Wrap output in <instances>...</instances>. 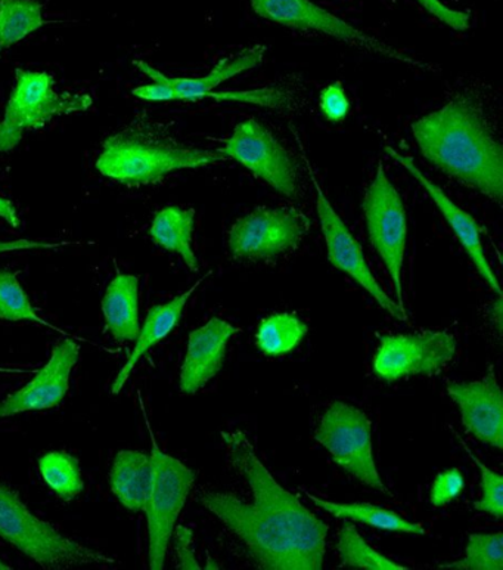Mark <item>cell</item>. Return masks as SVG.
Instances as JSON below:
<instances>
[{"instance_id": "5", "label": "cell", "mask_w": 503, "mask_h": 570, "mask_svg": "<svg viewBox=\"0 0 503 570\" xmlns=\"http://www.w3.org/2000/svg\"><path fill=\"white\" fill-rule=\"evenodd\" d=\"M152 476L144 513L148 528V568L165 569L167 550L183 513L185 502L193 490L197 473L183 461L175 459L158 446L151 428Z\"/></svg>"}, {"instance_id": "2", "label": "cell", "mask_w": 503, "mask_h": 570, "mask_svg": "<svg viewBox=\"0 0 503 570\" xmlns=\"http://www.w3.org/2000/svg\"><path fill=\"white\" fill-rule=\"evenodd\" d=\"M420 151L443 174L501 205L503 149L482 111L455 98L412 124Z\"/></svg>"}, {"instance_id": "4", "label": "cell", "mask_w": 503, "mask_h": 570, "mask_svg": "<svg viewBox=\"0 0 503 570\" xmlns=\"http://www.w3.org/2000/svg\"><path fill=\"white\" fill-rule=\"evenodd\" d=\"M0 538L42 569L108 568L117 560L63 535L31 513L11 487L0 483Z\"/></svg>"}, {"instance_id": "14", "label": "cell", "mask_w": 503, "mask_h": 570, "mask_svg": "<svg viewBox=\"0 0 503 570\" xmlns=\"http://www.w3.org/2000/svg\"><path fill=\"white\" fill-rule=\"evenodd\" d=\"M80 357V347L67 337L53 347L47 364L26 386L0 402V419L33 411L51 410L60 405L70 389L72 370Z\"/></svg>"}, {"instance_id": "26", "label": "cell", "mask_w": 503, "mask_h": 570, "mask_svg": "<svg viewBox=\"0 0 503 570\" xmlns=\"http://www.w3.org/2000/svg\"><path fill=\"white\" fill-rule=\"evenodd\" d=\"M45 26L38 0H0V51L20 43Z\"/></svg>"}, {"instance_id": "6", "label": "cell", "mask_w": 503, "mask_h": 570, "mask_svg": "<svg viewBox=\"0 0 503 570\" xmlns=\"http://www.w3.org/2000/svg\"><path fill=\"white\" fill-rule=\"evenodd\" d=\"M92 104L88 94H58L49 72L17 69L16 86L0 124V151L16 148L26 130L43 128L56 117L89 110Z\"/></svg>"}, {"instance_id": "21", "label": "cell", "mask_w": 503, "mask_h": 570, "mask_svg": "<svg viewBox=\"0 0 503 570\" xmlns=\"http://www.w3.org/2000/svg\"><path fill=\"white\" fill-rule=\"evenodd\" d=\"M151 456L138 450H121L112 460L110 488L117 501L131 513L144 511L151 485Z\"/></svg>"}, {"instance_id": "19", "label": "cell", "mask_w": 503, "mask_h": 570, "mask_svg": "<svg viewBox=\"0 0 503 570\" xmlns=\"http://www.w3.org/2000/svg\"><path fill=\"white\" fill-rule=\"evenodd\" d=\"M210 274L211 273H208L204 275L203 278H199L187 292L179 294V296L171 298L169 302L161 303V305L152 306L151 309H149L144 325H140L134 351L130 352L125 365L121 366L119 374L116 375L115 382H112V395H119V393L124 391L138 362L142 360L154 346L165 341V338L174 332L176 325H178L180 318H183L184 309L189 298L197 292V288L204 283V279L210 277Z\"/></svg>"}, {"instance_id": "29", "label": "cell", "mask_w": 503, "mask_h": 570, "mask_svg": "<svg viewBox=\"0 0 503 570\" xmlns=\"http://www.w3.org/2000/svg\"><path fill=\"white\" fill-rule=\"evenodd\" d=\"M438 569L502 570L503 535L496 533H471L464 559L444 563Z\"/></svg>"}, {"instance_id": "27", "label": "cell", "mask_w": 503, "mask_h": 570, "mask_svg": "<svg viewBox=\"0 0 503 570\" xmlns=\"http://www.w3.org/2000/svg\"><path fill=\"white\" fill-rule=\"evenodd\" d=\"M0 321L33 323L62 333L61 328L38 315L26 289L22 288L17 273H12V271H0Z\"/></svg>"}, {"instance_id": "12", "label": "cell", "mask_w": 503, "mask_h": 570, "mask_svg": "<svg viewBox=\"0 0 503 570\" xmlns=\"http://www.w3.org/2000/svg\"><path fill=\"white\" fill-rule=\"evenodd\" d=\"M300 144V142H298ZM302 148V145H300ZM303 160L306 163L307 174L314 185L316 191V209L317 217H319V225L322 235H324L326 255H328L329 264L335 269L348 275L361 288H364L375 302L378 303L381 309L387 312L389 316L398 321H406V312L394 302L381 284L375 278L373 271H371L368 262H366L364 248L347 225L344 224L342 216L337 214L331 205L329 198L326 197L324 189H322L319 180H317L314 167L307 160L305 153H303Z\"/></svg>"}, {"instance_id": "30", "label": "cell", "mask_w": 503, "mask_h": 570, "mask_svg": "<svg viewBox=\"0 0 503 570\" xmlns=\"http://www.w3.org/2000/svg\"><path fill=\"white\" fill-rule=\"evenodd\" d=\"M462 445H464L466 454H469L471 456V460L474 461L475 468L479 469L480 476H482V481H480V487H482V497H480V499L474 502V510L480 511V513L491 514L495 519H502V474L495 472V470H492L491 468H487V465L484 464L483 461L479 459V456H475L473 454V451H471L470 448L465 445V442H462Z\"/></svg>"}, {"instance_id": "35", "label": "cell", "mask_w": 503, "mask_h": 570, "mask_svg": "<svg viewBox=\"0 0 503 570\" xmlns=\"http://www.w3.org/2000/svg\"><path fill=\"white\" fill-rule=\"evenodd\" d=\"M131 95L136 98L144 99V101H178L175 90L160 80H152V83L138 86V88L131 90Z\"/></svg>"}, {"instance_id": "15", "label": "cell", "mask_w": 503, "mask_h": 570, "mask_svg": "<svg viewBox=\"0 0 503 570\" xmlns=\"http://www.w3.org/2000/svg\"><path fill=\"white\" fill-rule=\"evenodd\" d=\"M384 151L388 154L389 158L398 163L407 174L414 176L416 183L432 197L434 205L441 210L444 220L451 226L457 242H460L462 248H464L466 255L473 262L480 277L492 288V292H495L497 296H502L500 282H497V277L493 273L491 264H489L486 253H484L482 226L479 225V222L469 212L457 206L433 180H430L411 157L397 151L396 148L389 147V145H385Z\"/></svg>"}, {"instance_id": "3", "label": "cell", "mask_w": 503, "mask_h": 570, "mask_svg": "<svg viewBox=\"0 0 503 570\" xmlns=\"http://www.w3.org/2000/svg\"><path fill=\"white\" fill-rule=\"evenodd\" d=\"M221 161L225 157L219 151L187 147L152 120L136 117L102 142L95 167L106 178L136 188L160 183L174 171Z\"/></svg>"}, {"instance_id": "16", "label": "cell", "mask_w": 503, "mask_h": 570, "mask_svg": "<svg viewBox=\"0 0 503 570\" xmlns=\"http://www.w3.org/2000/svg\"><path fill=\"white\" fill-rule=\"evenodd\" d=\"M447 395L461 411L466 432L486 445L503 450V396L493 370L473 382H451Z\"/></svg>"}, {"instance_id": "32", "label": "cell", "mask_w": 503, "mask_h": 570, "mask_svg": "<svg viewBox=\"0 0 503 570\" xmlns=\"http://www.w3.org/2000/svg\"><path fill=\"white\" fill-rule=\"evenodd\" d=\"M351 107V99H348L342 81H334L322 89L319 95L320 112L331 124H339L346 119Z\"/></svg>"}, {"instance_id": "9", "label": "cell", "mask_w": 503, "mask_h": 570, "mask_svg": "<svg viewBox=\"0 0 503 570\" xmlns=\"http://www.w3.org/2000/svg\"><path fill=\"white\" fill-rule=\"evenodd\" d=\"M362 209L371 244L387 268L397 305L405 309L402 273L407 239L406 209L401 193L394 187L381 163L373 183L366 189Z\"/></svg>"}, {"instance_id": "34", "label": "cell", "mask_w": 503, "mask_h": 570, "mask_svg": "<svg viewBox=\"0 0 503 570\" xmlns=\"http://www.w3.org/2000/svg\"><path fill=\"white\" fill-rule=\"evenodd\" d=\"M175 551L178 559V569L199 570L197 558L194 551V532L187 527L175 528Z\"/></svg>"}, {"instance_id": "7", "label": "cell", "mask_w": 503, "mask_h": 570, "mask_svg": "<svg viewBox=\"0 0 503 570\" xmlns=\"http://www.w3.org/2000/svg\"><path fill=\"white\" fill-rule=\"evenodd\" d=\"M253 11L265 20L275 24L289 27V29L315 31L328 36L375 56L388 58V60L402 62V65L415 67L420 70H434L427 62L415 60L402 49L392 47L387 42L365 33L355 26L348 24L333 12L326 11L312 0H251Z\"/></svg>"}, {"instance_id": "39", "label": "cell", "mask_w": 503, "mask_h": 570, "mask_svg": "<svg viewBox=\"0 0 503 570\" xmlns=\"http://www.w3.org/2000/svg\"><path fill=\"white\" fill-rule=\"evenodd\" d=\"M12 568L9 567V564L3 563L2 560H0V570H11Z\"/></svg>"}, {"instance_id": "36", "label": "cell", "mask_w": 503, "mask_h": 570, "mask_svg": "<svg viewBox=\"0 0 503 570\" xmlns=\"http://www.w3.org/2000/svg\"><path fill=\"white\" fill-rule=\"evenodd\" d=\"M70 242H45V239H12V242H0V255L12 252L51 250L68 246Z\"/></svg>"}, {"instance_id": "25", "label": "cell", "mask_w": 503, "mask_h": 570, "mask_svg": "<svg viewBox=\"0 0 503 570\" xmlns=\"http://www.w3.org/2000/svg\"><path fill=\"white\" fill-rule=\"evenodd\" d=\"M38 469L43 482L58 499L70 502L85 491L80 461L67 451H49L40 456Z\"/></svg>"}, {"instance_id": "23", "label": "cell", "mask_w": 503, "mask_h": 570, "mask_svg": "<svg viewBox=\"0 0 503 570\" xmlns=\"http://www.w3.org/2000/svg\"><path fill=\"white\" fill-rule=\"evenodd\" d=\"M305 495L316 507L337 519L352 520V522L368 524L371 528L387 532L407 533V535H427L423 524L411 522L396 511L384 507L369 504V502H335L319 499L305 491Z\"/></svg>"}, {"instance_id": "13", "label": "cell", "mask_w": 503, "mask_h": 570, "mask_svg": "<svg viewBox=\"0 0 503 570\" xmlns=\"http://www.w3.org/2000/svg\"><path fill=\"white\" fill-rule=\"evenodd\" d=\"M455 354V337L447 332L387 334L381 337L374 373L388 383L415 375L432 377L441 373Z\"/></svg>"}, {"instance_id": "31", "label": "cell", "mask_w": 503, "mask_h": 570, "mask_svg": "<svg viewBox=\"0 0 503 570\" xmlns=\"http://www.w3.org/2000/svg\"><path fill=\"white\" fill-rule=\"evenodd\" d=\"M464 487L465 479L460 469L443 470L434 479L432 492H430V502L436 509L451 504L452 501L460 499Z\"/></svg>"}, {"instance_id": "22", "label": "cell", "mask_w": 503, "mask_h": 570, "mask_svg": "<svg viewBox=\"0 0 503 570\" xmlns=\"http://www.w3.org/2000/svg\"><path fill=\"white\" fill-rule=\"evenodd\" d=\"M195 210L167 206L158 212L149 226V237L165 250L180 256L193 273H198V259L193 247Z\"/></svg>"}, {"instance_id": "11", "label": "cell", "mask_w": 503, "mask_h": 570, "mask_svg": "<svg viewBox=\"0 0 503 570\" xmlns=\"http://www.w3.org/2000/svg\"><path fill=\"white\" fill-rule=\"evenodd\" d=\"M309 228L310 220L294 207H256L230 228L229 252L237 261H272L296 250Z\"/></svg>"}, {"instance_id": "37", "label": "cell", "mask_w": 503, "mask_h": 570, "mask_svg": "<svg viewBox=\"0 0 503 570\" xmlns=\"http://www.w3.org/2000/svg\"><path fill=\"white\" fill-rule=\"evenodd\" d=\"M0 219L7 222L12 228L20 226V217H18L16 207L2 196H0Z\"/></svg>"}, {"instance_id": "24", "label": "cell", "mask_w": 503, "mask_h": 570, "mask_svg": "<svg viewBox=\"0 0 503 570\" xmlns=\"http://www.w3.org/2000/svg\"><path fill=\"white\" fill-rule=\"evenodd\" d=\"M309 327L292 312H278L262 320L256 333V345L266 356H284L296 350L307 336Z\"/></svg>"}, {"instance_id": "10", "label": "cell", "mask_w": 503, "mask_h": 570, "mask_svg": "<svg viewBox=\"0 0 503 570\" xmlns=\"http://www.w3.org/2000/svg\"><path fill=\"white\" fill-rule=\"evenodd\" d=\"M225 160H234L274 188L280 196H300V174L292 154L266 126L248 119L235 126L219 149Z\"/></svg>"}, {"instance_id": "8", "label": "cell", "mask_w": 503, "mask_h": 570, "mask_svg": "<svg viewBox=\"0 0 503 570\" xmlns=\"http://www.w3.org/2000/svg\"><path fill=\"white\" fill-rule=\"evenodd\" d=\"M315 441L344 472L375 491L389 494L375 463L371 422L364 411L346 402H333L322 415Z\"/></svg>"}, {"instance_id": "20", "label": "cell", "mask_w": 503, "mask_h": 570, "mask_svg": "<svg viewBox=\"0 0 503 570\" xmlns=\"http://www.w3.org/2000/svg\"><path fill=\"white\" fill-rule=\"evenodd\" d=\"M103 323L116 342H134L140 330L139 278L117 274L108 284L101 302Z\"/></svg>"}, {"instance_id": "17", "label": "cell", "mask_w": 503, "mask_h": 570, "mask_svg": "<svg viewBox=\"0 0 503 570\" xmlns=\"http://www.w3.org/2000/svg\"><path fill=\"white\" fill-rule=\"evenodd\" d=\"M238 332L235 325L221 318H211L190 332L187 355L179 375L183 395H195L219 374L226 356V346Z\"/></svg>"}, {"instance_id": "38", "label": "cell", "mask_w": 503, "mask_h": 570, "mask_svg": "<svg viewBox=\"0 0 503 570\" xmlns=\"http://www.w3.org/2000/svg\"><path fill=\"white\" fill-rule=\"evenodd\" d=\"M30 370L20 368V366H0V374H27Z\"/></svg>"}, {"instance_id": "28", "label": "cell", "mask_w": 503, "mask_h": 570, "mask_svg": "<svg viewBox=\"0 0 503 570\" xmlns=\"http://www.w3.org/2000/svg\"><path fill=\"white\" fill-rule=\"evenodd\" d=\"M337 549L339 558H342V567L344 568L368 570L407 569L388 559L387 556L381 554L374 547H371L353 524H344L342 532H339Z\"/></svg>"}, {"instance_id": "18", "label": "cell", "mask_w": 503, "mask_h": 570, "mask_svg": "<svg viewBox=\"0 0 503 570\" xmlns=\"http://www.w3.org/2000/svg\"><path fill=\"white\" fill-rule=\"evenodd\" d=\"M266 48L262 45L257 47L244 49L237 56L224 58L217 62L208 75L203 77H195V79H185V77H170L154 69L148 62L136 60L134 66L149 79L160 80L162 83L169 85L175 90L176 99L178 101H197V99L217 97L213 90L225 83L234 77L241 75L248 70L256 69L262 65L263 57H265Z\"/></svg>"}, {"instance_id": "1", "label": "cell", "mask_w": 503, "mask_h": 570, "mask_svg": "<svg viewBox=\"0 0 503 570\" xmlns=\"http://www.w3.org/2000/svg\"><path fill=\"white\" fill-rule=\"evenodd\" d=\"M230 465L247 482L251 501L229 492H206L204 509L215 514L246 546L258 569L320 570L328 524L285 490L241 430L221 433Z\"/></svg>"}, {"instance_id": "33", "label": "cell", "mask_w": 503, "mask_h": 570, "mask_svg": "<svg viewBox=\"0 0 503 570\" xmlns=\"http://www.w3.org/2000/svg\"><path fill=\"white\" fill-rule=\"evenodd\" d=\"M434 18L452 30L465 31L470 29V13L448 8L442 0H416Z\"/></svg>"}]
</instances>
